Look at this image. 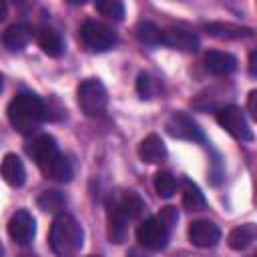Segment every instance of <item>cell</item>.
Instances as JSON below:
<instances>
[{
  "mask_svg": "<svg viewBox=\"0 0 257 257\" xmlns=\"http://www.w3.org/2000/svg\"><path fill=\"white\" fill-rule=\"evenodd\" d=\"M8 235H10V239L16 245L32 243V239L36 235V221H34V217L26 209L16 211L10 217V221H8Z\"/></svg>",
  "mask_w": 257,
  "mask_h": 257,
  "instance_id": "9c48e42d",
  "label": "cell"
},
{
  "mask_svg": "<svg viewBox=\"0 0 257 257\" xmlns=\"http://www.w3.org/2000/svg\"><path fill=\"white\" fill-rule=\"evenodd\" d=\"M205 30L219 40H241V38H249L253 34L251 28L231 24V22H209V24H205Z\"/></svg>",
  "mask_w": 257,
  "mask_h": 257,
  "instance_id": "2e32d148",
  "label": "cell"
},
{
  "mask_svg": "<svg viewBox=\"0 0 257 257\" xmlns=\"http://www.w3.org/2000/svg\"><path fill=\"white\" fill-rule=\"evenodd\" d=\"M0 253H2V245H0Z\"/></svg>",
  "mask_w": 257,
  "mask_h": 257,
  "instance_id": "d6a6232c",
  "label": "cell"
},
{
  "mask_svg": "<svg viewBox=\"0 0 257 257\" xmlns=\"http://www.w3.org/2000/svg\"><path fill=\"white\" fill-rule=\"evenodd\" d=\"M48 241L56 257H76L84 243V231L72 215L58 213L52 221Z\"/></svg>",
  "mask_w": 257,
  "mask_h": 257,
  "instance_id": "7a4b0ae2",
  "label": "cell"
},
{
  "mask_svg": "<svg viewBox=\"0 0 257 257\" xmlns=\"http://www.w3.org/2000/svg\"><path fill=\"white\" fill-rule=\"evenodd\" d=\"M157 217H159V219H161V223H163V225H167L169 229L179 221V213H177V209H175V207H163V209H161V213H159Z\"/></svg>",
  "mask_w": 257,
  "mask_h": 257,
  "instance_id": "4316f807",
  "label": "cell"
},
{
  "mask_svg": "<svg viewBox=\"0 0 257 257\" xmlns=\"http://www.w3.org/2000/svg\"><path fill=\"white\" fill-rule=\"evenodd\" d=\"M32 40V28L28 24H12L2 34V42L8 50H22Z\"/></svg>",
  "mask_w": 257,
  "mask_h": 257,
  "instance_id": "e0dca14e",
  "label": "cell"
},
{
  "mask_svg": "<svg viewBox=\"0 0 257 257\" xmlns=\"http://www.w3.org/2000/svg\"><path fill=\"white\" fill-rule=\"evenodd\" d=\"M106 227H108V239L112 243H122L126 239L128 233V217L122 213V209L118 207V203L114 199H110L106 203Z\"/></svg>",
  "mask_w": 257,
  "mask_h": 257,
  "instance_id": "8fae6325",
  "label": "cell"
},
{
  "mask_svg": "<svg viewBox=\"0 0 257 257\" xmlns=\"http://www.w3.org/2000/svg\"><path fill=\"white\" fill-rule=\"evenodd\" d=\"M137 153H139V159L147 165H157V163H163L167 159V147H165L163 139L155 133L141 141Z\"/></svg>",
  "mask_w": 257,
  "mask_h": 257,
  "instance_id": "7c38bea8",
  "label": "cell"
},
{
  "mask_svg": "<svg viewBox=\"0 0 257 257\" xmlns=\"http://www.w3.org/2000/svg\"><path fill=\"white\" fill-rule=\"evenodd\" d=\"M255 56H257L255 52H251V56H249V72H251L253 76H255Z\"/></svg>",
  "mask_w": 257,
  "mask_h": 257,
  "instance_id": "f546056e",
  "label": "cell"
},
{
  "mask_svg": "<svg viewBox=\"0 0 257 257\" xmlns=\"http://www.w3.org/2000/svg\"><path fill=\"white\" fill-rule=\"evenodd\" d=\"M137 92H139L141 98L151 100V98H155L157 92H159V82H157L149 72H141V74L137 76Z\"/></svg>",
  "mask_w": 257,
  "mask_h": 257,
  "instance_id": "484cf974",
  "label": "cell"
},
{
  "mask_svg": "<svg viewBox=\"0 0 257 257\" xmlns=\"http://www.w3.org/2000/svg\"><path fill=\"white\" fill-rule=\"evenodd\" d=\"M0 90H2V76H0Z\"/></svg>",
  "mask_w": 257,
  "mask_h": 257,
  "instance_id": "4dcf8cb0",
  "label": "cell"
},
{
  "mask_svg": "<svg viewBox=\"0 0 257 257\" xmlns=\"http://www.w3.org/2000/svg\"><path fill=\"white\" fill-rule=\"evenodd\" d=\"M38 44H40V48H42L48 56H52V58H58V56H62V52H64L62 36H60L54 28H48V26L40 28V32H38Z\"/></svg>",
  "mask_w": 257,
  "mask_h": 257,
  "instance_id": "d6986e66",
  "label": "cell"
},
{
  "mask_svg": "<svg viewBox=\"0 0 257 257\" xmlns=\"http://www.w3.org/2000/svg\"><path fill=\"white\" fill-rule=\"evenodd\" d=\"M219 239H221V229L209 219H199L189 225V241L195 247H215Z\"/></svg>",
  "mask_w": 257,
  "mask_h": 257,
  "instance_id": "30bf717a",
  "label": "cell"
},
{
  "mask_svg": "<svg viewBox=\"0 0 257 257\" xmlns=\"http://www.w3.org/2000/svg\"><path fill=\"white\" fill-rule=\"evenodd\" d=\"M88 257H98V255H88Z\"/></svg>",
  "mask_w": 257,
  "mask_h": 257,
  "instance_id": "1f68e13d",
  "label": "cell"
},
{
  "mask_svg": "<svg viewBox=\"0 0 257 257\" xmlns=\"http://www.w3.org/2000/svg\"><path fill=\"white\" fill-rule=\"evenodd\" d=\"M205 68L215 76H225V74H231L237 68V58L231 52L209 50L205 54Z\"/></svg>",
  "mask_w": 257,
  "mask_h": 257,
  "instance_id": "9a60e30c",
  "label": "cell"
},
{
  "mask_svg": "<svg viewBox=\"0 0 257 257\" xmlns=\"http://www.w3.org/2000/svg\"><path fill=\"white\" fill-rule=\"evenodd\" d=\"M165 128L167 133L173 137V139H183V141H199L203 143L205 137H203V131L199 128V124L183 110H175L169 120L165 122Z\"/></svg>",
  "mask_w": 257,
  "mask_h": 257,
  "instance_id": "ba28073f",
  "label": "cell"
},
{
  "mask_svg": "<svg viewBox=\"0 0 257 257\" xmlns=\"http://www.w3.org/2000/svg\"><path fill=\"white\" fill-rule=\"evenodd\" d=\"M255 100H257V90H251L249 96H247V108H249V114L253 118H257V104H255Z\"/></svg>",
  "mask_w": 257,
  "mask_h": 257,
  "instance_id": "83f0119b",
  "label": "cell"
},
{
  "mask_svg": "<svg viewBox=\"0 0 257 257\" xmlns=\"http://www.w3.org/2000/svg\"><path fill=\"white\" fill-rule=\"evenodd\" d=\"M118 203V207L122 209V213L128 217V219H137L143 215L145 211V201L135 193V191H126L122 193L118 199H114Z\"/></svg>",
  "mask_w": 257,
  "mask_h": 257,
  "instance_id": "ffe728a7",
  "label": "cell"
},
{
  "mask_svg": "<svg viewBox=\"0 0 257 257\" xmlns=\"http://www.w3.org/2000/svg\"><path fill=\"white\" fill-rule=\"evenodd\" d=\"M255 237H257V227L253 223H245L231 229V233L227 235V245L233 251H243L255 241Z\"/></svg>",
  "mask_w": 257,
  "mask_h": 257,
  "instance_id": "ac0fdd59",
  "label": "cell"
},
{
  "mask_svg": "<svg viewBox=\"0 0 257 257\" xmlns=\"http://www.w3.org/2000/svg\"><path fill=\"white\" fill-rule=\"evenodd\" d=\"M8 16V6L4 0H0V22H4V18Z\"/></svg>",
  "mask_w": 257,
  "mask_h": 257,
  "instance_id": "f1b7e54d",
  "label": "cell"
},
{
  "mask_svg": "<svg viewBox=\"0 0 257 257\" xmlns=\"http://www.w3.org/2000/svg\"><path fill=\"white\" fill-rule=\"evenodd\" d=\"M80 40L88 50L104 52V50H110L116 44V34L102 22L86 20L80 28Z\"/></svg>",
  "mask_w": 257,
  "mask_h": 257,
  "instance_id": "5b68a950",
  "label": "cell"
},
{
  "mask_svg": "<svg viewBox=\"0 0 257 257\" xmlns=\"http://www.w3.org/2000/svg\"><path fill=\"white\" fill-rule=\"evenodd\" d=\"M217 122L237 141H245V143H251L253 141V131L249 128V122L243 114V110L235 104H229V106H223L217 110Z\"/></svg>",
  "mask_w": 257,
  "mask_h": 257,
  "instance_id": "8992f818",
  "label": "cell"
},
{
  "mask_svg": "<svg viewBox=\"0 0 257 257\" xmlns=\"http://www.w3.org/2000/svg\"><path fill=\"white\" fill-rule=\"evenodd\" d=\"M163 44L177 48V50L191 52L199 48V38L195 32H189L185 28H167L163 30Z\"/></svg>",
  "mask_w": 257,
  "mask_h": 257,
  "instance_id": "5bb4252c",
  "label": "cell"
},
{
  "mask_svg": "<svg viewBox=\"0 0 257 257\" xmlns=\"http://www.w3.org/2000/svg\"><path fill=\"white\" fill-rule=\"evenodd\" d=\"M76 100H78L80 110L86 116H96L104 110L108 102V94H106L104 84L98 78H86L76 88Z\"/></svg>",
  "mask_w": 257,
  "mask_h": 257,
  "instance_id": "277c9868",
  "label": "cell"
},
{
  "mask_svg": "<svg viewBox=\"0 0 257 257\" xmlns=\"http://www.w3.org/2000/svg\"><path fill=\"white\" fill-rule=\"evenodd\" d=\"M135 34L145 44H163V30L153 22H139L135 26Z\"/></svg>",
  "mask_w": 257,
  "mask_h": 257,
  "instance_id": "7402d4cb",
  "label": "cell"
},
{
  "mask_svg": "<svg viewBox=\"0 0 257 257\" xmlns=\"http://www.w3.org/2000/svg\"><path fill=\"white\" fill-rule=\"evenodd\" d=\"M94 10L110 20L124 18V4L120 0H98V2H94Z\"/></svg>",
  "mask_w": 257,
  "mask_h": 257,
  "instance_id": "cb8c5ba5",
  "label": "cell"
},
{
  "mask_svg": "<svg viewBox=\"0 0 257 257\" xmlns=\"http://www.w3.org/2000/svg\"><path fill=\"white\" fill-rule=\"evenodd\" d=\"M30 153L36 159V165L40 167V171L48 179H54L60 183H66L72 179V167L68 159L58 151L52 135H38L32 143Z\"/></svg>",
  "mask_w": 257,
  "mask_h": 257,
  "instance_id": "6da1fadb",
  "label": "cell"
},
{
  "mask_svg": "<svg viewBox=\"0 0 257 257\" xmlns=\"http://www.w3.org/2000/svg\"><path fill=\"white\" fill-rule=\"evenodd\" d=\"M44 102L32 92L16 94L6 108L10 124L22 135H30L38 128V124L44 120Z\"/></svg>",
  "mask_w": 257,
  "mask_h": 257,
  "instance_id": "3957f363",
  "label": "cell"
},
{
  "mask_svg": "<svg viewBox=\"0 0 257 257\" xmlns=\"http://www.w3.org/2000/svg\"><path fill=\"white\" fill-rule=\"evenodd\" d=\"M36 203H38V207H40L42 211L56 213V211H60V209L64 207L66 199H64V195H62L60 191H44V193L38 197Z\"/></svg>",
  "mask_w": 257,
  "mask_h": 257,
  "instance_id": "d4e9b609",
  "label": "cell"
},
{
  "mask_svg": "<svg viewBox=\"0 0 257 257\" xmlns=\"http://www.w3.org/2000/svg\"><path fill=\"white\" fill-rule=\"evenodd\" d=\"M169 227L161 223L159 217H149L145 219L139 229H137V239L139 243L145 247V249H151V251H161L167 247L169 243Z\"/></svg>",
  "mask_w": 257,
  "mask_h": 257,
  "instance_id": "52a82bcc",
  "label": "cell"
},
{
  "mask_svg": "<svg viewBox=\"0 0 257 257\" xmlns=\"http://www.w3.org/2000/svg\"><path fill=\"white\" fill-rule=\"evenodd\" d=\"M0 175L10 187H22L26 181V169H24L22 159L14 153L4 155V159L0 163Z\"/></svg>",
  "mask_w": 257,
  "mask_h": 257,
  "instance_id": "4fadbf2b",
  "label": "cell"
},
{
  "mask_svg": "<svg viewBox=\"0 0 257 257\" xmlns=\"http://www.w3.org/2000/svg\"><path fill=\"white\" fill-rule=\"evenodd\" d=\"M153 185H155L157 195L163 197V199L173 197V193H175V189H177V181H175V177H173L169 171H159V173L155 175V179H153Z\"/></svg>",
  "mask_w": 257,
  "mask_h": 257,
  "instance_id": "603a6c76",
  "label": "cell"
},
{
  "mask_svg": "<svg viewBox=\"0 0 257 257\" xmlns=\"http://www.w3.org/2000/svg\"><path fill=\"white\" fill-rule=\"evenodd\" d=\"M183 205H185L189 211H201V209H205V205H207V201H205L201 189H199L195 183H191L189 179L183 181Z\"/></svg>",
  "mask_w": 257,
  "mask_h": 257,
  "instance_id": "44dd1931",
  "label": "cell"
}]
</instances>
